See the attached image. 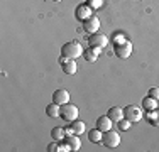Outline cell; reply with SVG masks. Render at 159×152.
I'll return each mask as SVG.
<instances>
[{"label": "cell", "instance_id": "obj_1", "mask_svg": "<svg viewBox=\"0 0 159 152\" xmlns=\"http://www.w3.org/2000/svg\"><path fill=\"white\" fill-rule=\"evenodd\" d=\"M83 47L81 44L78 42V41H68L66 44H63L61 47V56H64V58L68 59H76L80 58V56H83Z\"/></svg>", "mask_w": 159, "mask_h": 152}, {"label": "cell", "instance_id": "obj_2", "mask_svg": "<svg viewBox=\"0 0 159 152\" xmlns=\"http://www.w3.org/2000/svg\"><path fill=\"white\" fill-rule=\"evenodd\" d=\"M102 144H103L107 149H115V147H119V144H120V135H119V132H115V130H107V132H103V137H102Z\"/></svg>", "mask_w": 159, "mask_h": 152}, {"label": "cell", "instance_id": "obj_3", "mask_svg": "<svg viewBox=\"0 0 159 152\" xmlns=\"http://www.w3.org/2000/svg\"><path fill=\"white\" fill-rule=\"evenodd\" d=\"M142 117H144L142 108H139V106H135V105H129V106H125V108H124V118L130 120L132 123H135V122H141Z\"/></svg>", "mask_w": 159, "mask_h": 152}, {"label": "cell", "instance_id": "obj_4", "mask_svg": "<svg viewBox=\"0 0 159 152\" xmlns=\"http://www.w3.org/2000/svg\"><path fill=\"white\" fill-rule=\"evenodd\" d=\"M59 117L64 120V122H73L78 118V106L71 105V103H66L61 106V113H59Z\"/></svg>", "mask_w": 159, "mask_h": 152}, {"label": "cell", "instance_id": "obj_5", "mask_svg": "<svg viewBox=\"0 0 159 152\" xmlns=\"http://www.w3.org/2000/svg\"><path fill=\"white\" fill-rule=\"evenodd\" d=\"M113 52H115L119 58L127 59L129 56L132 54V42H130V41H124L122 44H115V47H113Z\"/></svg>", "mask_w": 159, "mask_h": 152}, {"label": "cell", "instance_id": "obj_6", "mask_svg": "<svg viewBox=\"0 0 159 152\" xmlns=\"http://www.w3.org/2000/svg\"><path fill=\"white\" fill-rule=\"evenodd\" d=\"M88 44H90V46H93V47H100V49H103L105 46L108 44V39H107V36H105V34L95 32V34H90Z\"/></svg>", "mask_w": 159, "mask_h": 152}, {"label": "cell", "instance_id": "obj_7", "mask_svg": "<svg viewBox=\"0 0 159 152\" xmlns=\"http://www.w3.org/2000/svg\"><path fill=\"white\" fill-rule=\"evenodd\" d=\"M83 29H85L88 34H95V32H98V29H100V19H98L97 15H92V17H88L85 22H83Z\"/></svg>", "mask_w": 159, "mask_h": 152}, {"label": "cell", "instance_id": "obj_8", "mask_svg": "<svg viewBox=\"0 0 159 152\" xmlns=\"http://www.w3.org/2000/svg\"><path fill=\"white\" fill-rule=\"evenodd\" d=\"M59 63H61V68L66 74H75L78 71V64L75 59H68V58H64V56H61V58H59Z\"/></svg>", "mask_w": 159, "mask_h": 152}, {"label": "cell", "instance_id": "obj_9", "mask_svg": "<svg viewBox=\"0 0 159 152\" xmlns=\"http://www.w3.org/2000/svg\"><path fill=\"white\" fill-rule=\"evenodd\" d=\"M92 15H93V9L88 5V3H86V5H78L76 10H75V17H76L78 20H83V22H85L88 17H92Z\"/></svg>", "mask_w": 159, "mask_h": 152}, {"label": "cell", "instance_id": "obj_10", "mask_svg": "<svg viewBox=\"0 0 159 152\" xmlns=\"http://www.w3.org/2000/svg\"><path fill=\"white\" fill-rule=\"evenodd\" d=\"M52 101L58 103L59 106L70 103V93H68L66 90H56L54 93H52Z\"/></svg>", "mask_w": 159, "mask_h": 152}, {"label": "cell", "instance_id": "obj_11", "mask_svg": "<svg viewBox=\"0 0 159 152\" xmlns=\"http://www.w3.org/2000/svg\"><path fill=\"white\" fill-rule=\"evenodd\" d=\"M112 123L113 122L110 120L108 115H102V117H98V120H97V128L102 130V132H107V130L112 128Z\"/></svg>", "mask_w": 159, "mask_h": 152}, {"label": "cell", "instance_id": "obj_12", "mask_svg": "<svg viewBox=\"0 0 159 152\" xmlns=\"http://www.w3.org/2000/svg\"><path fill=\"white\" fill-rule=\"evenodd\" d=\"M100 47H93V46H90V49H86L85 52H83V58H85L88 63H95L98 59V56H100Z\"/></svg>", "mask_w": 159, "mask_h": 152}, {"label": "cell", "instance_id": "obj_13", "mask_svg": "<svg viewBox=\"0 0 159 152\" xmlns=\"http://www.w3.org/2000/svg\"><path fill=\"white\" fill-rule=\"evenodd\" d=\"M107 115L110 117V120L113 122V123H117V122H120L124 118V108H120V106H112V108L108 110Z\"/></svg>", "mask_w": 159, "mask_h": 152}, {"label": "cell", "instance_id": "obj_14", "mask_svg": "<svg viewBox=\"0 0 159 152\" xmlns=\"http://www.w3.org/2000/svg\"><path fill=\"white\" fill-rule=\"evenodd\" d=\"M64 142L68 144V145L71 147V150H78L80 147H81V142H80V135H66V139H64Z\"/></svg>", "mask_w": 159, "mask_h": 152}, {"label": "cell", "instance_id": "obj_15", "mask_svg": "<svg viewBox=\"0 0 159 152\" xmlns=\"http://www.w3.org/2000/svg\"><path fill=\"white\" fill-rule=\"evenodd\" d=\"M71 128H73V132H75V135H83L85 134V130H86V125H85V122H81V120H73L71 122V125H70Z\"/></svg>", "mask_w": 159, "mask_h": 152}, {"label": "cell", "instance_id": "obj_16", "mask_svg": "<svg viewBox=\"0 0 159 152\" xmlns=\"http://www.w3.org/2000/svg\"><path fill=\"white\" fill-rule=\"evenodd\" d=\"M142 108L147 110V112H151V110H156V108H157V100L147 95V96L142 100Z\"/></svg>", "mask_w": 159, "mask_h": 152}, {"label": "cell", "instance_id": "obj_17", "mask_svg": "<svg viewBox=\"0 0 159 152\" xmlns=\"http://www.w3.org/2000/svg\"><path fill=\"white\" fill-rule=\"evenodd\" d=\"M59 113H61V106H59L58 103H54V101H52L51 105L46 106V115L51 117V118H56V117H59Z\"/></svg>", "mask_w": 159, "mask_h": 152}, {"label": "cell", "instance_id": "obj_18", "mask_svg": "<svg viewBox=\"0 0 159 152\" xmlns=\"http://www.w3.org/2000/svg\"><path fill=\"white\" fill-rule=\"evenodd\" d=\"M146 118H147V122H149L151 125H154V127H159V108L147 112Z\"/></svg>", "mask_w": 159, "mask_h": 152}, {"label": "cell", "instance_id": "obj_19", "mask_svg": "<svg viewBox=\"0 0 159 152\" xmlns=\"http://www.w3.org/2000/svg\"><path fill=\"white\" fill-rule=\"evenodd\" d=\"M51 135H52V139H54L56 142H61V140L66 139V132H64L63 127H54L51 130Z\"/></svg>", "mask_w": 159, "mask_h": 152}, {"label": "cell", "instance_id": "obj_20", "mask_svg": "<svg viewBox=\"0 0 159 152\" xmlns=\"http://www.w3.org/2000/svg\"><path fill=\"white\" fill-rule=\"evenodd\" d=\"M102 137H103V132L102 130H98V128H93V130H90V134H88V139H90V142H102Z\"/></svg>", "mask_w": 159, "mask_h": 152}, {"label": "cell", "instance_id": "obj_21", "mask_svg": "<svg viewBox=\"0 0 159 152\" xmlns=\"http://www.w3.org/2000/svg\"><path fill=\"white\" fill-rule=\"evenodd\" d=\"M130 125H132V122L127 120V118H122L120 122H117V127H119V130H122V132L129 130V128H130Z\"/></svg>", "mask_w": 159, "mask_h": 152}, {"label": "cell", "instance_id": "obj_22", "mask_svg": "<svg viewBox=\"0 0 159 152\" xmlns=\"http://www.w3.org/2000/svg\"><path fill=\"white\" fill-rule=\"evenodd\" d=\"M88 5L92 7V9H100V7L103 5V0H90Z\"/></svg>", "mask_w": 159, "mask_h": 152}, {"label": "cell", "instance_id": "obj_23", "mask_svg": "<svg viewBox=\"0 0 159 152\" xmlns=\"http://www.w3.org/2000/svg\"><path fill=\"white\" fill-rule=\"evenodd\" d=\"M124 41H127L124 34H115V36H113V42H115V44H122Z\"/></svg>", "mask_w": 159, "mask_h": 152}, {"label": "cell", "instance_id": "obj_24", "mask_svg": "<svg viewBox=\"0 0 159 152\" xmlns=\"http://www.w3.org/2000/svg\"><path fill=\"white\" fill-rule=\"evenodd\" d=\"M147 95L152 98H156V100H159V88H151L149 91H147Z\"/></svg>", "mask_w": 159, "mask_h": 152}, {"label": "cell", "instance_id": "obj_25", "mask_svg": "<svg viewBox=\"0 0 159 152\" xmlns=\"http://www.w3.org/2000/svg\"><path fill=\"white\" fill-rule=\"evenodd\" d=\"M70 150H71V147L68 145L66 142H64V144H61V145H59V150H58V152H70Z\"/></svg>", "mask_w": 159, "mask_h": 152}, {"label": "cell", "instance_id": "obj_26", "mask_svg": "<svg viewBox=\"0 0 159 152\" xmlns=\"http://www.w3.org/2000/svg\"><path fill=\"white\" fill-rule=\"evenodd\" d=\"M48 150H49V152H58V150H59V145H58V144H49V145H48Z\"/></svg>", "mask_w": 159, "mask_h": 152}, {"label": "cell", "instance_id": "obj_27", "mask_svg": "<svg viewBox=\"0 0 159 152\" xmlns=\"http://www.w3.org/2000/svg\"><path fill=\"white\" fill-rule=\"evenodd\" d=\"M64 132H66V135H73V134H75L71 127H66V128H64Z\"/></svg>", "mask_w": 159, "mask_h": 152}, {"label": "cell", "instance_id": "obj_28", "mask_svg": "<svg viewBox=\"0 0 159 152\" xmlns=\"http://www.w3.org/2000/svg\"><path fill=\"white\" fill-rule=\"evenodd\" d=\"M52 2H61V0H52Z\"/></svg>", "mask_w": 159, "mask_h": 152}]
</instances>
